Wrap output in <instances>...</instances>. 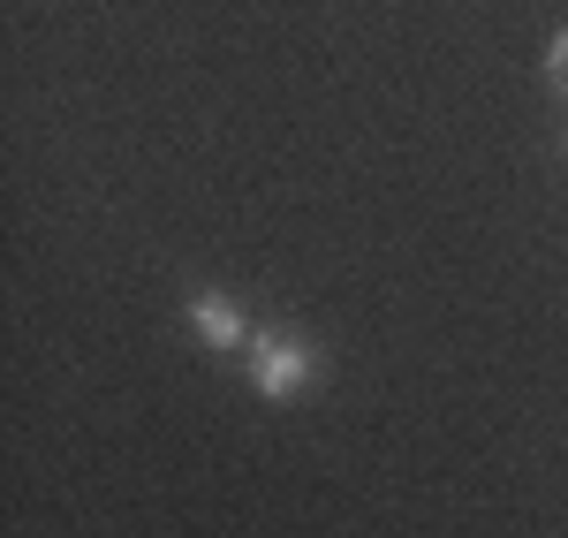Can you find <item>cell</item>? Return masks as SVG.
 I'll return each instance as SVG.
<instances>
[{
    "label": "cell",
    "mask_w": 568,
    "mask_h": 538,
    "mask_svg": "<svg viewBox=\"0 0 568 538\" xmlns=\"http://www.w3.org/2000/svg\"><path fill=\"white\" fill-rule=\"evenodd\" d=\"M243 372H251V395H265V403H296L311 379H318V349H311L304 334L258 326L251 349H243Z\"/></svg>",
    "instance_id": "cell-1"
},
{
    "label": "cell",
    "mask_w": 568,
    "mask_h": 538,
    "mask_svg": "<svg viewBox=\"0 0 568 538\" xmlns=\"http://www.w3.org/2000/svg\"><path fill=\"white\" fill-rule=\"evenodd\" d=\"M182 318H190V334H197L205 349H220V357H243V349H251V334H258V326L235 312L220 288H197V296L182 304Z\"/></svg>",
    "instance_id": "cell-2"
},
{
    "label": "cell",
    "mask_w": 568,
    "mask_h": 538,
    "mask_svg": "<svg viewBox=\"0 0 568 538\" xmlns=\"http://www.w3.org/2000/svg\"><path fill=\"white\" fill-rule=\"evenodd\" d=\"M546 84H554V91L568 99V23L554 31V45H546Z\"/></svg>",
    "instance_id": "cell-3"
},
{
    "label": "cell",
    "mask_w": 568,
    "mask_h": 538,
    "mask_svg": "<svg viewBox=\"0 0 568 538\" xmlns=\"http://www.w3.org/2000/svg\"><path fill=\"white\" fill-rule=\"evenodd\" d=\"M561 160H568V130H561Z\"/></svg>",
    "instance_id": "cell-4"
}]
</instances>
